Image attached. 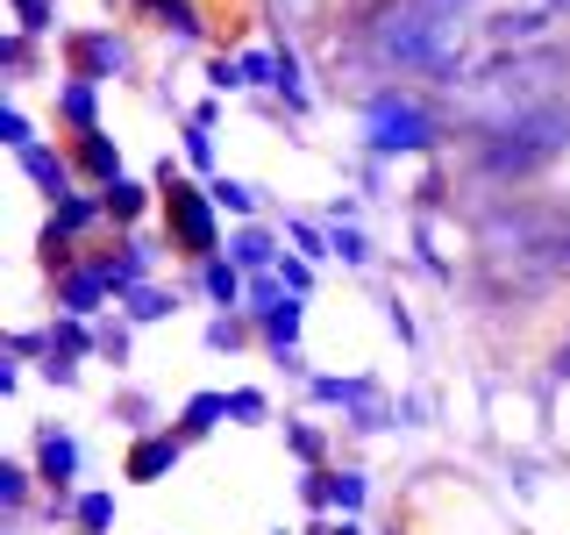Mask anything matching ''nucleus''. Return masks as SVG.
Here are the masks:
<instances>
[{"mask_svg": "<svg viewBox=\"0 0 570 535\" xmlns=\"http://www.w3.org/2000/svg\"><path fill=\"white\" fill-rule=\"evenodd\" d=\"M43 379H50V386H79V364H71V357H58V350H50V357H43Z\"/></svg>", "mask_w": 570, "mask_h": 535, "instance_id": "obj_39", "label": "nucleus"}, {"mask_svg": "<svg viewBox=\"0 0 570 535\" xmlns=\"http://www.w3.org/2000/svg\"><path fill=\"white\" fill-rule=\"evenodd\" d=\"M142 8H150V22L165 29V36H178V43H200V8H193V0H142Z\"/></svg>", "mask_w": 570, "mask_h": 535, "instance_id": "obj_21", "label": "nucleus"}, {"mask_svg": "<svg viewBox=\"0 0 570 535\" xmlns=\"http://www.w3.org/2000/svg\"><path fill=\"white\" fill-rule=\"evenodd\" d=\"M207 86H214V94H243V58H214Z\"/></svg>", "mask_w": 570, "mask_h": 535, "instance_id": "obj_36", "label": "nucleus"}, {"mask_svg": "<svg viewBox=\"0 0 570 535\" xmlns=\"http://www.w3.org/2000/svg\"><path fill=\"white\" fill-rule=\"evenodd\" d=\"M100 357H115V364H129V329H121V321H115V329H100Z\"/></svg>", "mask_w": 570, "mask_h": 535, "instance_id": "obj_40", "label": "nucleus"}, {"mask_svg": "<svg viewBox=\"0 0 570 535\" xmlns=\"http://www.w3.org/2000/svg\"><path fill=\"white\" fill-rule=\"evenodd\" d=\"M14 14H22V36H43L50 14H58V0H14Z\"/></svg>", "mask_w": 570, "mask_h": 535, "instance_id": "obj_37", "label": "nucleus"}, {"mask_svg": "<svg viewBox=\"0 0 570 535\" xmlns=\"http://www.w3.org/2000/svg\"><path fill=\"white\" fill-rule=\"evenodd\" d=\"M0 143H8V150H14V157H22V150H29V143H36V129H29V115H22V107H14V100H8V107H0Z\"/></svg>", "mask_w": 570, "mask_h": 535, "instance_id": "obj_30", "label": "nucleus"}, {"mask_svg": "<svg viewBox=\"0 0 570 535\" xmlns=\"http://www.w3.org/2000/svg\"><path fill=\"white\" fill-rule=\"evenodd\" d=\"M278 285H285V293H299V300H307V293H314V264L299 257V250H285V257H278Z\"/></svg>", "mask_w": 570, "mask_h": 535, "instance_id": "obj_29", "label": "nucleus"}, {"mask_svg": "<svg viewBox=\"0 0 570 535\" xmlns=\"http://www.w3.org/2000/svg\"><path fill=\"white\" fill-rule=\"evenodd\" d=\"M364 143L371 157H428L442 143V121L414 94H379L364 107Z\"/></svg>", "mask_w": 570, "mask_h": 535, "instance_id": "obj_4", "label": "nucleus"}, {"mask_svg": "<svg viewBox=\"0 0 570 535\" xmlns=\"http://www.w3.org/2000/svg\"><path fill=\"white\" fill-rule=\"evenodd\" d=\"M100 300H115V293H107V279H100V264H71V272L58 279V314L94 321V314H100Z\"/></svg>", "mask_w": 570, "mask_h": 535, "instance_id": "obj_14", "label": "nucleus"}, {"mask_svg": "<svg viewBox=\"0 0 570 535\" xmlns=\"http://www.w3.org/2000/svg\"><path fill=\"white\" fill-rule=\"evenodd\" d=\"M186 165L214 172V121H186Z\"/></svg>", "mask_w": 570, "mask_h": 535, "instance_id": "obj_28", "label": "nucleus"}, {"mask_svg": "<svg viewBox=\"0 0 570 535\" xmlns=\"http://www.w3.org/2000/svg\"><path fill=\"white\" fill-rule=\"evenodd\" d=\"M65 514L79 522V535H107V528H115V493H79Z\"/></svg>", "mask_w": 570, "mask_h": 535, "instance_id": "obj_23", "label": "nucleus"}, {"mask_svg": "<svg viewBox=\"0 0 570 535\" xmlns=\"http://www.w3.org/2000/svg\"><path fill=\"white\" fill-rule=\"evenodd\" d=\"M557 379H570V335H563V350H557Z\"/></svg>", "mask_w": 570, "mask_h": 535, "instance_id": "obj_42", "label": "nucleus"}, {"mask_svg": "<svg viewBox=\"0 0 570 535\" xmlns=\"http://www.w3.org/2000/svg\"><path fill=\"white\" fill-rule=\"evenodd\" d=\"M50 350L71 357V364H79V357H100V329L79 321V314H58V321H50Z\"/></svg>", "mask_w": 570, "mask_h": 535, "instance_id": "obj_20", "label": "nucleus"}, {"mask_svg": "<svg viewBox=\"0 0 570 535\" xmlns=\"http://www.w3.org/2000/svg\"><path fill=\"white\" fill-rule=\"evenodd\" d=\"M228 421V392H193L186 407H178V436L186 442H200V436H214V428Z\"/></svg>", "mask_w": 570, "mask_h": 535, "instance_id": "obj_19", "label": "nucleus"}, {"mask_svg": "<svg viewBox=\"0 0 570 535\" xmlns=\"http://www.w3.org/2000/svg\"><path fill=\"white\" fill-rule=\"evenodd\" d=\"M29 486H36V464H0V507L8 514L29 507Z\"/></svg>", "mask_w": 570, "mask_h": 535, "instance_id": "obj_27", "label": "nucleus"}, {"mask_svg": "<svg viewBox=\"0 0 570 535\" xmlns=\"http://www.w3.org/2000/svg\"><path fill=\"white\" fill-rule=\"evenodd\" d=\"M557 257H563V264H570V236H563V243H557Z\"/></svg>", "mask_w": 570, "mask_h": 535, "instance_id": "obj_43", "label": "nucleus"}, {"mask_svg": "<svg viewBox=\"0 0 570 535\" xmlns=\"http://www.w3.org/2000/svg\"><path fill=\"white\" fill-rule=\"evenodd\" d=\"M157 257H165V243H150V236H129L115 250V257H100V279H107V293L115 300H129L142 293V285H157Z\"/></svg>", "mask_w": 570, "mask_h": 535, "instance_id": "obj_7", "label": "nucleus"}, {"mask_svg": "<svg viewBox=\"0 0 570 535\" xmlns=\"http://www.w3.org/2000/svg\"><path fill=\"white\" fill-rule=\"evenodd\" d=\"M328 257H343L350 272H356V264H371V243H364V228H350V222H328Z\"/></svg>", "mask_w": 570, "mask_h": 535, "instance_id": "obj_25", "label": "nucleus"}, {"mask_svg": "<svg viewBox=\"0 0 570 535\" xmlns=\"http://www.w3.org/2000/svg\"><path fill=\"white\" fill-rule=\"evenodd\" d=\"M8 350H14V357H50V329H43V335H36V329H14Z\"/></svg>", "mask_w": 570, "mask_h": 535, "instance_id": "obj_38", "label": "nucleus"}, {"mask_svg": "<svg viewBox=\"0 0 570 535\" xmlns=\"http://www.w3.org/2000/svg\"><path fill=\"white\" fill-rule=\"evenodd\" d=\"M58 121L71 136H94L100 129V86L94 79H65L58 86Z\"/></svg>", "mask_w": 570, "mask_h": 535, "instance_id": "obj_15", "label": "nucleus"}, {"mask_svg": "<svg viewBox=\"0 0 570 535\" xmlns=\"http://www.w3.org/2000/svg\"><path fill=\"white\" fill-rule=\"evenodd\" d=\"M299 329H307V300L299 293H285L278 308L257 314V335H264V350H272L278 364H299Z\"/></svg>", "mask_w": 570, "mask_h": 535, "instance_id": "obj_9", "label": "nucleus"}, {"mask_svg": "<svg viewBox=\"0 0 570 535\" xmlns=\"http://www.w3.org/2000/svg\"><path fill=\"white\" fill-rule=\"evenodd\" d=\"M272 94H285V107H293V115H307V71H299L293 50H278V86H272Z\"/></svg>", "mask_w": 570, "mask_h": 535, "instance_id": "obj_26", "label": "nucleus"}, {"mask_svg": "<svg viewBox=\"0 0 570 535\" xmlns=\"http://www.w3.org/2000/svg\"><path fill=\"white\" fill-rule=\"evenodd\" d=\"M100 201H107V222L136 236V228H142V214H150V207H165V193H157V186H142V178H115V186H100Z\"/></svg>", "mask_w": 570, "mask_h": 535, "instance_id": "obj_13", "label": "nucleus"}, {"mask_svg": "<svg viewBox=\"0 0 570 535\" xmlns=\"http://www.w3.org/2000/svg\"><path fill=\"white\" fill-rule=\"evenodd\" d=\"M243 86H278V50H243Z\"/></svg>", "mask_w": 570, "mask_h": 535, "instance_id": "obj_33", "label": "nucleus"}, {"mask_svg": "<svg viewBox=\"0 0 570 535\" xmlns=\"http://www.w3.org/2000/svg\"><path fill=\"white\" fill-rule=\"evenodd\" d=\"M107 222V201L100 193H65V201H50V228H65L71 243L86 236V228H100Z\"/></svg>", "mask_w": 570, "mask_h": 535, "instance_id": "obj_16", "label": "nucleus"}, {"mask_svg": "<svg viewBox=\"0 0 570 535\" xmlns=\"http://www.w3.org/2000/svg\"><path fill=\"white\" fill-rule=\"evenodd\" d=\"M264 415H272V400H264L257 386H236V392H228V421H264Z\"/></svg>", "mask_w": 570, "mask_h": 535, "instance_id": "obj_32", "label": "nucleus"}, {"mask_svg": "<svg viewBox=\"0 0 570 535\" xmlns=\"http://www.w3.org/2000/svg\"><path fill=\"white\" fill-rule=\"evenodd\" d=\"M222 257H228V264H236V272H243V279H264V272H278V257H285V250H278V236H272V228H257V222H243V228H236V236H228V250H222Z\"/></svg>", "mask_w": 570, "mask_h": 535, "instance_id": "obj_11", "label": "nucleus"}, {"mask_svg": "<svg viewBox=\"0 0 570 535\" xmlns=\"http://www.w3.org/2000/svg\"><path fill=\"white\" fill-rule=\"evenodd\" d=\"M243 343H249L243 314H214V321H207V350H243Z\"/></svg>", "mask_w": 570, "mask_h": 535, "instance_id": "obj_31", "label": "nucleus"}, {"mask_svg": "<svg viewBox=\"0 0 570 535\" xmlns=\"http://www.w3.org/2000/svg\"><path fill=\"white\" fill-rule=\"evenodd\" d=\"M285 442H293V457L307 464V471H321V428H307V421H293V428H285Z\"/></svg>", "mask_w": 570, "mask_h": 535, "instance_id": "obj_34", "label": "nucleus"}, {"mask_svg": "<svg viewBox=\"0 0 570 535\" xmlns=\"http://www.w3.org/2000/svg\"><path fill=\"white\" fill-rule=\"evenodd\" d=\"M36 486L58 493V499L79 486V436H65V428H43V436H36Z\"/></svg>", "mask_w": 570, "mask_h": 535, "instance_id": "obj_8", "label": "nucleus"}, {"mask_svg": "<svg viewBox=\"0 0 570 535\" xmlns=\"http://www.w3.org/2000/svg\"><path fill=\"white\" fill-rule=\"evenodd\" d=\"M136 321V329H150V321H171L178 314V293H165V285H142V293H129V308H121Z\"/></svg>", "mask_w": 570, "mask_h": 535, "instance_id": "obj_24", "label": "nucleus"}, {"mask_svg": "<svg viewBox=\"0 0 570 535\" xmlns=\"http://www.w3.org/2000/svg\"><path fill=\"white\" fill-rule=\"evenodd\" d=\"M157 193H165V228H171V250L178 257H193V264H207V257H222V207H214V193L207 186H193L186 172L171 165H157V178H150Z\"/></svg>", "mask_w": 570, "mask_h": 535, "instance_id": "obj_3", "label": "nucleus"}, {"mask_svg": "<svg viewBox=\"0 0 570 535\" xmlns=\"http://www.w3.org/2000/svg\"><path fill=\"white\" fill-rule=\"evenodd\" d=\"M71 165H79V178H94V193H100V186H115V178H129V172H121V143L107 136V129L71 136Z\"/></svg>", "mask_w": 570, "mask_h": 535, "instance_id": "obj_12", "label": "nucleus"}, {"mask_svg": "<svg viewBox=\"0 0 570 535\" xmlns=\"http://www.w3.org/2000/svg\"><path fill=\"white\" fill-rule=\"evenodd\" d=\"M178 457H186V436H178V428H150V436L129 442V457H121V478H129V486H157V478L178 471Z\"/></svg>", "mask_w": 570, "mask_h": 535, "instance_id": "obj_6", "label": "nucleus"}, {"mask_svg": "<svg viewBox=\"0 0 570 535\" xmlns=\"http://www.w3.org/2000/svg\"><path fill=\"white\" fill-rule=\"evenodd\" d=\"M200 285H207V300H214L222 314L249 308V279H243V272H236L228 257H207V264H200Z\"/></svg>", "mask_w": 570, "mask_h": 535, "instance_id": "obj_18", "label": "nucleus"}, {"mask_svg": "<svg viewBox=\"0 0 570 535\" xmlns=\"http://www.w3.org/2000/svg\"><path fill=\"white\" fill-rule=\"evenodd\" d=\"M285 236L299 243V257H307V264H314V257H328V228H314V222H285Z\"/></svg>", "mask_w": 570, "mask_h": 535, "instance_id": "obj_35", "label": "nucleus"}, {"mask_svg": "<svg viewBox=\"0 0 570 535\" xmlns=\"http://www.w3.org/2000/svg\"><path fill=\"white\" fill-rule=\"evenodd\" d=\"M371 50L400 71H456L463 58V22L450 0H421V8H392L379 29H371Z\"/></svg>", "mask_w": 570, "mask_h": 535, "instance_id": "obj_2", "label": "nucleus"}, {"mask_svg": "<svg viewBox=\"0 0 570 535\" xmlns=\"http://www.w3.org/2000/svg\"><path fill=\"white\" fill-rule=\"evenodd\" d=\"M36 186L50 193V201H65V193H79V165H71V150H58V143H29L22 157H14Z\"/></svg>", "mask_w": 570, "mask_h": 535, "instance_id": "obj_10", "label": "nucleus"}, {"mask_svg": "<svg viewBox=\"0 0 570 535\" xmlns=\"http://www.w3.org/2000/svg\"><path fill=\"white\" fill-rule=\"evenodd\" d=\"M214 207L222 214H236V222H257V186H243V178H228V172H214Z\"/></svg>", "mask_w": 570, "mask_h": 535, "instance_id": "obj_22", "label": "nucleus"}, {"mask_svg": "<svg viewBox=\"0 0 570 535\" xmlns=\"http://www.w3.org/2000/svg\"><path fill=\"white\" fill-rule=\"evenodd\" d=\"M563 150H570V100H542V107H528V115H507L499 129H485L478 172L499 178V186H521V178H534L542 165H557Z\"/></svg>", "mask_w": 570, "mask_h": 535, "instance_id": "obj_1", "label": "nucleus"}, {"mask_svg": "<svg viewBox=\"0 0 570 535\" xmlns=\"http://www.w3.org/2000/svg\"><path fill=\"white\" fill-rule=\"evenodd\" d=\"M364 499H371V478L364 471H350V464H343V471H321V507H328V514H350V522H356Z\"/></svg>", "mask_w": 570, "mask_h": 535, "instance_id": "obj_17", "label": "nucleus"}, {"mask_svg": "<svg viewBox=\"0 0 570 535\" xmlns=\"http://www.w3.org/2000/svg\"><path fill=\"white\" fill-rule=\"evenodd\" d=\"M65 58H71V79H121V71H129V43H121L115 29H79L65 43Z\"/></svg>", "mask_w": 570, "mask_h": 535, "instance_id": "obj_5", "label": "nucleus"}, {"mask_svg": "<svg viewBox=\"0 0 570 535\" xmlns=\"http://www.w3.org/2000/svg\"><path fill=\"white\" fill-rule=\"evenodd\" d=\"M307 535H364V528H356V522H350V514H335V522H314Z\"/></svg>", "mask_w": 570, "mask_h": 535, "instance_id": "obj_41", "label": "nucleus"}]
</instances>
